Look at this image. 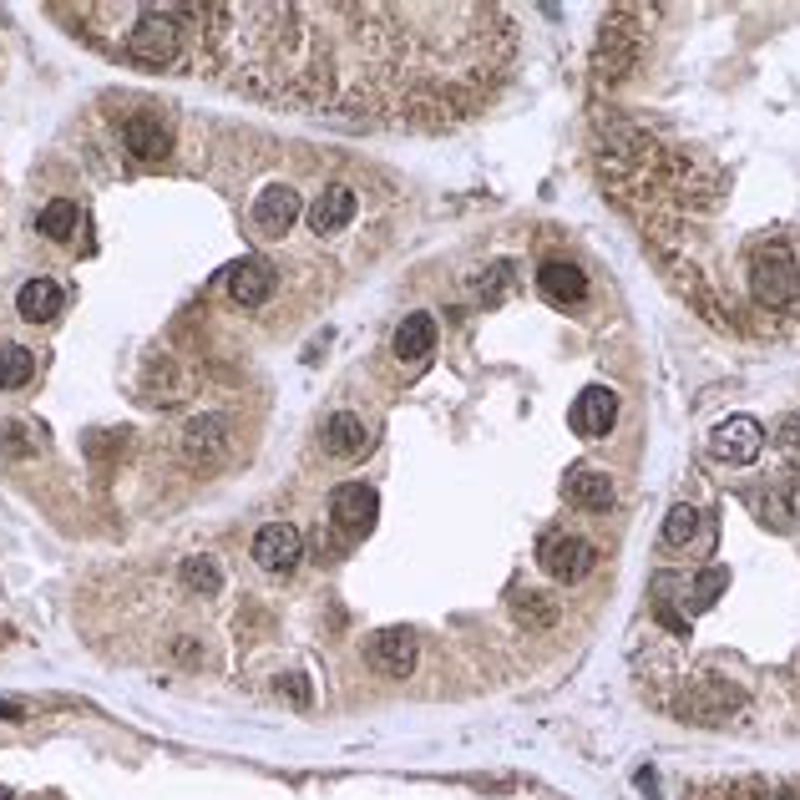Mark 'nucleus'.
<instances>
[{
	"label": "nucleus",
	"mask_w": 800,
	"mask_h": 800,
	"mask_svg": "<svg viewBox=\"0 0 800 800\" xmlns=\"http://www.w3.org/2000/svg\"><path fill=\"white\" fill-rule=\"evenodd\" d=\"M82 26V36L92 46H102L107 56L117 61H132V66H152V71H168L183 61L188 51V16L183 6H152V0H117V6H76V11H61Z\"/></svg>",
	"instance_id": "nucleus-1"
},
{
	"label": "nucleus",
	"mask_w": 800,
	"mask_h": 800,
	"mask_svg": "<svg viewBox=\"0 0 800 800\" xmlns=\"http://www.w3.org/2000/svg\"><path fill=\"white\" fill-rule=\"evenodd\" d=\"M750 294L765 309H785L800 294V264L785 244H765L750 254Z\"/></svg>",
	"instance_id": "nucleus-2"
},
{
	"label": "nucleus",
	"mask_w": 800,
	"mask_h": 800,
	"mask_svg": "<svg viewBox=\"0 0 800 800\" xmlns=\"http://www.w3.org/2000/svg\"><path fill=\"white\" fill-rule=\"evenodd\" d=\"M233 451V421L218 411H198L178 426V456L188 466H218Z\"/></svg>",
	"instance_id": "nucleus-3"
},
{
	"label": "nucleus",
	"mask_w": 800,
	"mask_h": 800,
	"mask_svg": "<svg viewBox=\"0 0 800 800\" xmlns=\"http://www.w3.org/2000/svg\"><path fill=\"white\" fill-rule=\"evenodd\" d=\"M537 563L557 583H583L598 568V547L588 537H578V532H547L537 542Z\"/></svg>",
	"instance_id": "nucleus-4"
},
{
	"label": "nucleus",
	"mask_w": 800,
	"mask_h": 800,
	"mask_svg": "<svg viewBox=\"0 0 800 800\" xmlns=\"http://www.w3.org/2000/svg\"><path fill=\"white\" fill-rule=\"evenodd\" d=\"M416 659H421V644H416L411 628H380V633H370V644H365V664L380 679H411Z\"/></svg>",
	"instance_id": "nucleus-5"
},
{
	"label": "nucleus",
	"mask_w": 800,
	"mask_h": 800,
	"mask_svg": "<svg viewBox=\"0 0 800 800\" xmlns=\"http://www.w3.org/2000/svg\"><path fill=\"white\" fill-rule=\"evenodd\" d=\"M760 446H765V426L755 416H730L709 431V456L719 466H750L760 456Z\"/></svg>",
	"instance_id": "nucleus-6"
},
{
	"label": "nucleus",
	"mask_w": 800,
	"mask_h": 800,
	"mask_svg": "<svg viewBox=\"0 0 800 800\" xmlns=\"http://www.w3.org/2000/svg\"><path fill=\"white\" fill-rule=\"evenodd\" d=\"M375 517H380L375 487H365V482L335 487V497H330V522H335L350 542H355V537H370V532H375Z\"/></svg>",
	"instance_id": "nucleus-7"
},
{
	"label": "nucleus",
	"mask_w": 800,
	"mask_h": 800,
	"mask_svg": "<svg viewBox=\"0 0 800 800\" xmlns=\"http://www.w3.org/2000/svg\"><path fill=\"white\" fill-rule=\"evenodd\" d=\"M613 421H618V395H613L608 385H588V390L573 400V411H568V426H573L583 441H603V436L613 431Z\"/></svg>",
	"instance_id": "nucleus-8"
},
{
	"label": "nucleus",
	"mask_w": 800,
	"mask_h": 800,
	"mask_svg": "<svg viewBox=\"0 0 800 800\" xmlns=\"http://www.w3.org/2000/svg\"><path fill=\"white\" fill-rule=\"evenodd\" d=\"M299 557H304V537H299V527H289V522H269V527H259V537H254V563H259L264 573H294Z\"/></svg>",
	"instance_id": "nucleus-9"
},
{
	"label": "nucleus",
	"mask_w": 800,
	"mask_h": 800,
	"mask_svg": "<svg viewBox=\"0 0 800 800\" xmlns=\"http://www.w3.org/2000/svg\"><path fill=\"white\" fill-rule=\"evenodd\" d=\"M122 142H127V152L137 157V163H157V157H168L173 132H168V122L157 112H132L122 122Z\"/></svg>",
	"instance_id": "nucleus-10"
},
{
	"label": "nucleus",
	"mask_w": 800,
	"mask_h": 800,
	"mask_svg": "<svg viewBox=\"0 0 800 800\" xmlns=\"http://www.w3.org/2000/svg\"><path fill=\"white\" fill-rule=\"evenodd\" d=\"M735 704H740V689H735V684L699 679V684L679 699V714H684V719H699V725H714V719H725Z\"/></svg>",
	"instance_id": "nucleus-11"
},
{
	"label": "nucleus",
	"mask_w": 800,
	"mask_h": 800,
	"mask_svg": "<svg viewBox=\"0 0 800 800\" xmlns=\"http://www.w3.org/2000/svg\"><path fill=\"white\" fill-rule=\"evenodd\" d=\"M563 497L583 512H608L613 507V476L603 466H573L563 476Z\"/></svg>",
	"instance_id": "nucleus-12"
},
{
	"label": "nucleus",
	"mask_w": 800,
	"mask_h": 800,
	"mask_svg": "<svg viewBox=\"0 0 800 800\" xmlns=\"http://www.w3.org/2000/svg\"><path fill=\"white\" fill-rule=\"evenodd\" d=\"M294 218H299V193H294V188L269 183V188L254 198V228H259L264 238L289 233V228H294Z\"/></svg>",
	"instance_id": "nucleus-13"
},
{
	"label": "nucleus",
	"mask_w": 800,
	"mask_h": 800,
	"mask_svg": "<svg viewBox=\"0 0 800 800\" xmlns=\"http://www.w3.org/2000/svg\"><path fill=\"white\" fill-rule=\"evenodd\" d=\"M537 289H542L547 304H583L588 299V274L568 259H547L537 269Z\"/></svg>",
	"instance_id": "nucleus-14"
},
{
	"label": "nucleus",
	"mask_w": 800,
	"mask_h": 800,
	"mask_svg": "<svg viewBox=\"0 0 800 800\" xmlns=\"http://www.w3.org/2000/svg\"><path fill=\"white\" fill-rule=\"evenodd\" d=\"M319 441H325V451H330V456L355 461V456H365V451H370V426H365L355 411H335V416L325 421V431H319Z\"/></svg>",
	"instance_id": "nucleus-15"
},
{
	"label": "nucleus",
	"mask_w": 800,
	"mask_h": 800,
	"mask_svg": "<svg viewBox=\"0 0 800 800\" xmlns=\"http://www.w3.org/2000/svg\"><path fill=\"white\" fill-rule=\"evenodd\" d=\"M61 304H66V294H61V284L46 279V274H36V279H26V284L16 289V314L26 319V325H46V319L61 314Z\"/></svg>",
	"instance_id": "nucleus-16"
},
{
	"label": "nucleus",
	"mask_w": 800,
	"mask_h": 800,
	"mask_svg": "<svg viewBox=\"0 0 800 800\" xmlns=\"http://www.w3.org/2000/svg\"><path fill=\"white\" fill-rule=\"evenodd\" d=\"M274 294V269L264 259H244L228 269V299L244 304V309H259L264 299Z\"/></svg>",
	"instance_id": "nucleus-17"
},
{
	"label": "nucleus",
	"mask_w": 800,
	"mask_h": 800,
	"mask_svg": "<svg viewBox=\"0 0 800 800\" xmlns=\"http://www.w3.org/2000/svg\"><path fill=\"white\" fill-rule=\"evenodd\" d=\"M355 208H360L355 188H345V183H330L325 193L314 198V208H309V228H314V233H340V228L355 218Z\"/></svg>",
	"instance_id": "nucleus-18"
},
{
	"label": "nucleus",
	"mask_w": 800,
	"mask_h": 800,
	"mask_svg": "<svg viewBox=\"0 0 800 800\" xmlns=\"http://www.w3.org/2000/svg\"><path fill=\"white\" fill-rule=\"evenodd\" d=\"M390 350L400 355V360H411V365H421L431 350H436V319L426 314V309H416V314H406L395 325V340H390Z\"/></svg>",
	"instance_id": "nucleus-19"
},
{
	"label": "nucleus",
	"mask_w": 800,
	"mask_h": 800,
	"mask_svg": "<svg viewBox=\"0 0 800 800\" xmlns=\"http://www.w3.org/2000/svg\"><path fill=\"white\" fill-rule=\"evenodd\" d=\"M76 223H82V208H76L71 198H51V203L36 213V228L51 238V244H66V238L76 233Z\"/></svg>",
	"instance_id": "nucleus-20"
},
{
	"label": "nucleus",
	"mask_w": 800,
	"mask_h": 800,
	"mask_svg": "<svg viewBox=\"0 0 800 800\" xmlns=\"http://www.w3.org/2000/svg\"><path fill=\"white\" fill-rule=\"evenodd\" d=\"M178 578H183V588L198 593V598H218V593H223V568L213 563V557H183Z\"/></svg>",
	"instance_id": "nucleus-21"
},
{
	"label": "nucleus",
	"mask_w": 800,
	"mask_h": 800,
	"mask_svg": "<svg viewBox=\"0 0 800 800\" xmlns=\"http://www.w3.org/2000/svg\"><path fill=\"white\" fill-rule=\"evenodd\" d=\"M36 375V350L26 345H0V390H21Z\"/></svg>",
	"instance_id": "nucleus-22"
},
{
	"label": "nucleus",
	"mask_w": 800,
	"mask_h": 800,
	"mask_svg": "<svg viewBox=\"0 0 800 800\" xmlns=\"http://www.w3.org/2000/svg\"><path fill=\"white\" fill-rule=\"evenodd\" d=\"M725 588H730V573H725V568H704V573L689 583V598H694V608L704 613V608H714L719 598H725Z\"/></svg>",
	"instance_id": "nucleus-23"
},
{
	"label": "nucleus",
	"mask_w": 800,
	"mask_h": 800,
	"mask_svg": "<svg viewBox=\"0 0 800 800\" xmlns=\"http://www.w3.org/2000/svg\"><path fill=\"white\" fill-rule=\"evenodd\" d=\"M694 532H699V512H694L689 502H674L669 517H664V542H669V547H684Z\"/></svg>",
	"instance_id": "nucleus-24"
},
{
	"label": "nucleus",
	"mask_w": 800,
	"mask_h": 800,
	"mask_svg": "<svg viewBox=\"0 0 800 800\" xmlns=\"http://www.w3.org/2000/svg\"><path fill=\"white\" fill-rule=\"evenodd\" d=\"M517 618L522 623H532V628H552L557 623V603L547 598V593H517Z\"/></svg>",
	"instance_id": "nucleus-25"
},
{
	"label": "nucleus",
	"mask_w": 800,
	"mask_h": 800,
	"mask_svg": "<svg viewBox=\"0 0 800 800\" xmlns=\"http://www.w3.org/2000/svg\"><path fill=\"white\" fill-rule=\"evenodd\" d=\"M0 451H6V456H36V436H31V426L6 421V426H0Z\"/></svg>",
	"instance_id": "nucleus-26"
},
{
	"label": "nucleus",
	"mask_w": 800,
	"mask_h": 800,
	"mask_svg": "<svg viewBox=\"0 0 800 800\" xmlns=\"http://www.w3.org/2000/svg\"><path fill=\"white\" fill-rule=\"evenodd\" d=\"M507 289H512V264H507V259H502V264H492V269H487V279H476V294H482V304H497Z\"/></svg>",
	"instance_id": "nucleus-27"
},
{
	"label": "nucleus",
	"mask_w": 800,
	"mask_h": 800,
	"mask_svg": "<svg viewBox=\"0 0 800 800\" xmlns=\"http://www.w3.org/2000/svg\"><path fill=\"white\" fill-rule=\"evenodd\" d=\"M775 446L785 451V461L800 466V416H780L775 421Z\"/></svg>",
	"instance_id": "nucleus-28"
},
{
	"label": "nucleus",
	"mask_w": 800,
	"mask_h": 800,
	"mask_svg": "<svg viewBox=\"0 0 800 800\" xmlns=\"http://www.w3.org/2000/svg\"><path fill=\"white\" fill-rule=\"evenodd\" d=\"M274 694H279V699H289L294 709H309V699H314L304 674H284V679H274Z\"/></svg>",
	"instance_id": "nucleus-29"
},
{
	"label": "nucleus",
	"mask_w": 800,
	"mask_h": 800,
	"mask_svg": "<svg viewBox=\"0 0 800 800\" xmlns=\"http://www.w3.org/2000/svg\"><path fill=\"white\" fill-rule=\"evenodd\" d=\"M760 512H765V522H770V527H780V532L790 527V512H785V502H780V492H775V487L765 492V507H760Z\"/></svg>",
	"instance_id": "nucleus-30"
},
{
	"label": "nucleus",
	"mask_w": 800,
	"mask_h": 800,
	"mask_svg": "<svg viewBox=\"0 0 800 800\" xmlns=\"http://www.w3.org/2000/svg\"><path fill=\"white\" fill-rule=\"evenodd\" d=\"M775 492H780V502H785V512H790V522H795V517H800V476H785Z\"/></svg>",
	"instance_id": "nucleus-31"
},
{
	"label": "nucleus",
	"mask_w": 800,
	"mask_h": 800,
	"mask_svg": "<svg viewBox=\"0 0 800 800\" xmlns=\"http://www.w3.org/2000/svg\"><path fill=\"white\" fill-rule=\"evenodd\" d=\"M173 654H178L183 664H198V659H203V649L193 644V638H178V644H173Z\"/></svg>",
	"instance_id": "nucleus-32"
},
{
	"label": "nucleus",
	"mask_w": 800,
	"mask_h": 800,
	"mask_svg": "<svg viewBox=\"0 0 800 800\" xmlns=\"http://www.w3.org/2000/svg\"><path fill=\"white\" fill-rule=\"evenodd\" d=\"M0 714H6V719H26V704L21 699H0Z\"/></svg>",
	"instance_id": "nucleus-33"
},
{
	"label": "nucleus",
	"mask_w": 800,
	"mask_h": 800,
	"mask_svg": "<svg viewBox=\"0 0 800 800\" xmlns=\"http://www.w3.org/2000/svg\"><path fill=\"white\" fill-rule=\"evenodd\" d=\"M638 785H644L649 795H659V780H654V770H638Z\"/></svg>",
	"instance_id": "nucleus-34"
}]
</instances>
